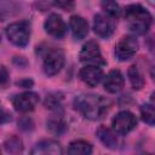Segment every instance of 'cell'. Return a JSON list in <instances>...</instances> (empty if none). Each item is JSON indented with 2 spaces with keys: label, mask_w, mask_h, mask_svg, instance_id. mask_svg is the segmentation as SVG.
<instances>
[{
  "label": "cell",
  "mask_w": 155,
  "mask_h": 155,
  "mask_svg": "<svg viewBox=\"0 0 155 155\" xmlns=\"http://www.w3.org/2000/svg\"><path fill=\"white\" fill-rule=\"evenodd\" d=\"M109 101L97 94H80L74 99V108L88 120L101 119L109 108Z\"/></svg>",
  "instance_id": "1"
},
{
  "label": "cell",
  "mask_w": 155,
  "mask_h": 155,
  "mask_svg": "<svg viewBox=\"0 0 155 155\" xmlns=\"http://www.w3.org/2000/svg\"><path fill=\"white\" fill-rule=\"evenodd\" d=\"M124 16L128 30L136 35L145 34L153 23V17L150 12L139 4L128 5L125 8Z\"/></svg>",
  "instance_id": "2"
},
{
  "label": "cell",
  "mask_w": 155,
  "mask_h": 155,
  "mask_svg": "<svg viewBox=\"0 0 155 155\" xmlns=\"http://www.w3.org/2000/svg\"><path fill=\"white\" fill-rule=\"evenodd\" d=\"M5 34L10 42L18 47H24L28 45L30 38V23L27 21L11 23L6 27Z\"/></svg>",
  "instance_id": "3"
},
{
  "label": "cell",
  "mask_w": 155,
  "mask_h": 155,
  "mask_svg": "<svg viewBox=\"0 0 155 155\" xmlns=\"http://www.w3.org/2000/svg\"><path fill=\"white\" fill-rule=\"evenodd\" d=\"M138 47L139 44L134 36L125 35L119 40V42L115 46V56L121 62L128 61L137 53Z\"/></svg>",
  "instance_id": "4"
},
{
  "label": "cell",
  "mask_w": 155,
  "mask_h": 155,
  "mask_svg": "<svg viewBox=\"0 0 155 155\" xmlns=\"http://www.w3.org/2000/svg\"><path fill=\"white\" fill-rule=\"evenodd\" d=\"M64 65V53L58 48L48 50L44 57V71L48 76H53L61 71Z\"/></svg>",
  "instance_id": "5"
},
{
  "label": "cell",
  "mask_w": 155,
  "mask_h": 155,
  "mask_svg": "<svg viewBox=\"0 0 155 155\" xmlns=\"http://www.w3.org/2000/svg\"><path fill=\"white\" fill-rule=\"evenodd\" d=\"M136 126H137V119H136L134 114H132L131 111H127V110L120 111L119 114H116L111 121L113 130L120 136L127 134Z\"/></svg>",
  "instance_id": "6"
},
{
  "label": "cell",
  "mask_w": 155,
  "mask_h": 155,
  "mask_svg": "<svg viewBox=\"0 0 155 155\" xmlns=\"http://www.w3.org/2000/svg\"><path fill=\"white\" fill-rule=\"evenodd\" d=\"M80 61L86 64L99 65V67L105 64L102 52H101V48H99V45L93 40L87 41L82 46V48L80 51Z\"/></svg>",
  "instance_id": "7"
},
{
  "label": "cell",
  "mask_w": 155,
  "mask_h": 155,
  "mask_svg": "<svg viewBox=\"0 0 155 155\" xmlns=\"http://www.w3.org/2000/svg\"><path fill=\"white\" fill-rule=\"evenodd\" d=\"M39 101H40L39 94L35 92H31V91L15 94L11 99L15 109L21 113H28V111L34 110V108L38 105Z\"/></svg>",
  "instance_id": "8"
},
{
  "label": "cell",
  "mask_w": 155,
  "mask_h": 155,
  "mask_svg": "<svg viewBox=\"0 0 155 155\" xmlns=\"http://www.w3.org/2000/svg\"><path fill=\"white\" fill-rule=\"evenodd\" d=\"M115 19L105 13H98L93 18V30L101 38H109L114 33Z\"/></svg>",
  "instance_id": "9"
},
{
  "label": "cell",
  "mask_w": 155,
  "mask_h": 155,
  "mask_svg": "<svg viewBox=\"0 0 155 155\" xmlns=\"http://www.w3.org/2000/svg\"><path fill=\"white\" fill-rule=\"evenodd\" d=\"M44 28L50 36L56 38V39L63 38L67 31V25L63 18L57 13H52L46 18L44 23Z\"/></svg>",
  "instance_id": "10"
},
{
  "label": "cell",
  "mask_w": 155,
  "mask_h": 155,
  "mask_svg": "<svg viewBox=\"0 0 155 155\" xmlns=\"http://www.w3.org/2000/svg\"><path fill=\"white\" fill-rule=\"evenodd\" d=\"M79 76L81 79V81L85 82L87 86L94 87L102 80V78H103V70H102V68L99 65L87 64V65H85V67H82L80 69Z\"/></svg>",
  "instance_id": "11"
},
{
  "label": "cell",
  "mask_w": 155,
  "mask_h": 155,
  "mask_svg": "<svg viewBox=\"0 0 155 155\" xmlns=\"http://www.w3.org/2000/svg\"><path fill=\"white\" fill-rule=\"evenodd\" d=\"M62 147L58 142L53 139H44L35 144L31 154L36 155H59L62 154Z\"/></svg>",
  "instance_id": "12"
},
{
  "label": "cell",
  "mask_w": 155,
  "mask_h": 155,
  "mask_svg": "<svg viewBox=\"0 0 155 155\" xmlns=\"http://www.w3.org/2000/svg\"><path fill=\"white\" fill-rule=\"evenodd\" d=\"M124 76L120 70H111L108 73V75L104 78L103 86L104 90L109 93H116L124 87Z\"/></svg>",
  "instance_id": "13"
},
{
  "label": "cell",
  "mask_w": 155,
  "mask_h": 155,
  "mask_svg": "<svg viewBox=\"0 0 155 155\" xmlns=\"http://www.w3.org/2000/svg\"><path fill=\"white\" fill-rule=\"evenodd\" d=\"M69 27L73 36L78 40L84 39L88 34V23L81 16H78V15L71 16L69 21Z\"/></svg>",
  "instance_id": "14"
},
{
  "label": "cell",
  "mask_w": 155,
  "mask_h": 155,
  "mask_svg": "<svg viewBox=\"0 0 155 155\" xmlns=\"http://www.w3.org/2000/svg\"><path fill=\"white\" fill-rule=\"evenodd\" d=\"M97 136L99 138V140L110 149H116L120 147V139L117 137V133L114 130L107 128L104 126H101L97 130Z\"/></svg>",
  "instance_id": "15"
},
{
  "label": "cell",
  "mask_w": 155,
  "mask_h": 155,
  "mask_svg": "<svg viewBox=\"0 0 155 155\" xmlns=\"http://www.w3.org/2000/svg\"><path fill=\"white\" fill-rule=\"evenodd\" d=\"M67 151L71 155H88L92 153V145L86 140H74L69 144Z\"/></svg>",
  "instance_id": "16"
},
{
  "label": "cell",
  "mask_w": 155,
  "mask_h": 155,
  "mask_svg": "<svg viewBox=\"0 0 155 155\" xmlns=\"http://www.w3.org/2000/svg\"><path fill=\"white\" fill-rule=\"evenodd\" d=\"M4 149L8 154H19L23 151V142L17 136H11L4 142Z\"/></svg>",
  "instance_id": "17"
},
{
  "label": "cell",
  "mask_w": 155,
  "mask_h": 155,
  "mask_svg": "<svg viewBox=\"0 0 155 155\" xmlns=\"http://www.w3.org/2000/svg\"><path fill=\"white\" fill-rule=\"evenodd\" d=\"M128 79H130L131 86L134 90H140L144 86V78L137 65H131L128 68Z\"/></svg>",
  "instance_id": "18"
},
{
  "label": "cell",
  "mask_w": 155,
  "mask_h": 155,
  "mask_svg": "<svg viewBox=\"0 0 155 155\" xmlns=\"http://www.w3.org/2000/svg\"><path fill=\"white\" fill-rule=\"evenodd\" d=\"M47 130L53 134H62L67 130V125L62 116L56 115L47 120Z\"/></svg>",
  "instance_id": "19"
},
{
  "label": "cell",
  "mask_w": 155,
  "mask_h": 155,
  "mask_svg": "<svg viewBox=\"0 0 155 155\" xmlns=\"http://www.w3.org/2000/svg\"><path fill=\"white\" fill-rule=\"evenodd\" d=\"M101 7H102V10L104 11L105 15L113 17L114 19L119 18L120 15H121V8L117 5V2L114 1V0H103L101 2Z\"/></svg>",
  "instance_id": "20"
},
{
  "label": "cell",
  "mask_w": 155,
  "mask_h": 155,
  "mask_svg": "<svg viewBox=\"0 0 155 155\" xmlns=\"http://www.w3.org/2000/svg\"><path fill=\"white\" fill-rule=\"evenodd\" d=\"M62 102H63V97L59 93H50L46 96L45 107L50 110L58 111L62 109Z\"/></svg>",
  "instance_id": "21"
},
{
  "label": "cell",
  "mask_w": 155,
  "mask_h": 155,
  "mask_svg": "<svg viewBox=\"0 0 155 155\" xmlns=\"http://www.w3.org/2000/svg\"><path fill=\"white\" fill-rule=\"evenodd\" d=\"M140 116H142V120L145 124L155 125V105L143 104L140 107Z\"/></svg>",
  "instance_id": "22"
},
{
  "label": "cell",
  "mask_w": 155,
  "mask_h": 155,
  "mask_svg": "<svg viewBox=\"0 0 155 155\" xmlns=\"http://www.w3.org/2000/svg\"><path fill=\"white\" fill-rule=\"evenodd\" d=\"M54 5L64 11H73L75 7L74 0H54Z\"/></svg>",
  "instance_id": "23"
},
{
  "label": "cell",
  "mask_w": 155,
  "mask_h": 155,
  "mask_svg": "<svg viewBox=\"0 0 155 155\" xmlns=\"http://www.w3.org/2000/svg\"><path fill=\"white\" fill-rule=\"evenodd\" d=\"M7 78H8L7 70H6V68L2 65V67H1V86H2V88H5V86H6Z\"/></svg>",
  "instance_id": "24"
},
{
  "label": "cell",
  "mask_w": 155,
  "mask_h": 155,
  "mask_svg": "<svg viewBox=\"0 0 155 155\" xmlns=\"http://www.w3.org/2000/svg\"><path fill=\"white\" fill-rule=\"evenodd\" d=\"M151 101L155 103V92H153V93H151Z\"/></svg>",
  "instance_id": "25"
},
{
  "label": "cell",
  "mask_w": 155,
  "mask_h": 155,
  "mask_svg": "<svg viewBox=\"0 0 155 155\" xmlns=\"http://www.w3.org/2000/svg\"><path fill=\"white\" fill-rule=\"evenodd\" d=\"M147 1H148V2H150L151 5H154V6H155V0H147Z\"/></svg>",
  "instance_id": "26"
}]
</instances>
